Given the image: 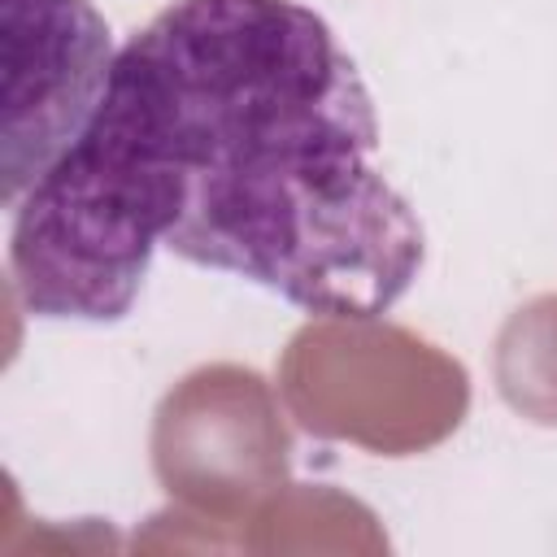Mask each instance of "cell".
Segmentation results:
<instances>
[{"instance_id":"1","label":"cell","mask_w":557,"mask_h":557,"mask_svg":"<svg viewBox=\"0 0 557 557\" xmlns=\"http://www.w3.org/2000/svg\"><path fill=\"white\" fill-rule=\"evenodd\" d=\"M374 152L370 91L313 9L174 0L13 205V287L39 318L117 322L165 248L318 318H379L426 235Z\"/></svg>"},{"instance_id":"2","label":"cell","mask_w":557,"mask_h":557,"mask_svg":"<svg viewBox=\"0 0 557 557\" xmlns=\"http://www.w3.org/2000/svg\"><path fill=\"white\" fill-rule=\"evenodd\" d=\"M4 205L13 209L91 122L113 39L91 0H4Z\"/></svg>"}]
</instances>
